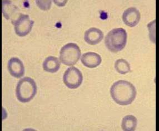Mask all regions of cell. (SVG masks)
Instances as JSON below:
<instances>
[{"label": "cell", "mask_w": 159, "mask_h": 131, "mask_svg": "<svg viewBox=\"0 0 159 131\" xmlns=\"http://www.w3.org/2000/svg\"><path fill=\"white\" fill-rule=\"evenodd\" d=\"M115 68L121 74H126L131 72L130 64L124 59L117 60L115 63Z\"/></svg>", "instance_id": "obj_14"}, {"label": "cell", "mask_w": 159, "mask_h": 131, "mask_svg": "<svg viewBox=\"0 0 159 131\" xmlns=\"http://www.w3.org/2000/svg\"><path fill=\"white\" fill-rule=\"evenodd\" d=\"M15 26V31L16 34L24 37L31 32L34 21L30 18L29 15L21 13L19 18L12 23Z\"/></svg>", "instance_id": "obj_6"}, {"label": "cell", "mask_w": 159, "mask_h": 131, "mask_svg": "<svg viewBox=\"0 0 159 131\" xmlns=\"http://www.w3.org/2000/svg\"><path fill=\"white\" fill-rule=\"evenodd\" d=\"M138 124V119L133 115H126L122 119L121 127L125 131H135Z\"/></svg>", "instance_id": "obj_13"}, {"label": "cell", "mask_w": 159, "mask_h": 131, "mask_svg": "<svg viewBox=\"0 0 159 131\" xmlns=\"http://www.w3.org/2000/svg\"><path fill=\"white\" fill-rule=\"evenodd\" d=\"M81 61L85 67L94 68L100 65L102 62V59L98 54L94 52H88L82 55Z\"/></svg>", "instance_id": "obj_11"}, {"label": "cell", "mask_w": 159, "mask_h": 131, "mask_svg": "<svg viewBox=\"0 0 159 131\" xmlns=\"http://www.w3.org/2000/svg\"><path fill=\"white\" fill-rule=\"evenodd\" d=\"M37 5L41 9L43 10H48L50 8L51 5V1H46L45 4H43L41 2V1H36Z\"/></svg>", "instance_id": "obj_15"}, {"label": "cell", "mask_w": 159, "mask_h": 131, "mask_svg": "<svg viewBox=\"0 0 159 131\" xmlns=\"http://www.w3.org/2000/svg\"><path fill=\"white\" fill-rule=\"evenodd\" d=\"M112 98L120 105H128L133 103L137 95L135 86L127 80H118L110 88Z\"/></svg>", "instance_id": "obj_1"}, {"label": "cell", "mask_w": 159, "mask_h": 131, "mask_svg": "<svg viewBox=\"0 0 159 131\" xmlns=\"http://www.w3.org/2000/svg\"><path fill=\"white\" fill-rule=\"evenodd\" d=\"M81 54L80 49L76 44L68 43L61 48L60 60L67 66H73L79 62Z\"/></svg>", "instance_id": "obj_4"}, {"label": "cell", "mask_w": 159, "mask_h": 131, "mask_svg": "<svg viewBox=\"0 0 159 131\" xmlns=\"http://www.w3.org/2000/svg\"><path fill=\"white\" fill-rule=\"evenodd\" d=\"M127 34L123 28H116L107 34L105 44L109 51L116 53L123 50L127 43Z\"/></svg>", "instance_id": "obj_2"}, {"label": "cell", "mask_w": 159, "mask_h": 131, "mask_svg": "<svg viewBox=\"0 0 159 131\" xmlns=\"http://www.w3.org/2000/svg\"><path fill=\"white\" fill-rule=\"evenodd\" d=\"M37 93V86L34 80L30 77H25L19 80L17 84V98L22 103H27L32 100Z\"/></svg>", "instance_id": "obj_3"}, {"label": "cell", "mask_w": 159, "mask_h": 131, "mask_svg": "<svg viewBox=\"0 0 159 131\" xmlns=\"http://www.w3.org/2000/svg\"><path fill=\"white\" fill-rule=\"evenodd\" d=\"M2 3L3 15L7 20H11L12 24L21 15L19 8L10 1H2Z\"/></svg>", "instance_id": "obj_7"}, {"label": "cell", "mask_w": 159, "mask_h": 131, "mask_svg": "<svg viewBox=\"0 0 159 131\" xmlns=\"http://www.w3.org/2000/svg\"><path fill=\"white\" fill-rule=\"evenodd\" d=\"M10 74L16 78H20L25 75V67L23 63L17 58H12L8 63Z\"/></svg>", "instance_id": "obj_9"}, {"label": "cell", "mask_w": 159, "mask_h": 131, "mask_svg": "<svg viewBox=\"0 0 159 131\" xmlns=\"http://www.w3.org/2000/svg\"><path fill=\"white\" fill-rule=\"evenodd\" d=\"M103 38V32L96 27H91L86 30L84 35L85 41L91 45H95L100 43Z\"/></svg>", "instance_id": "obj_10"}, {"label": "cell", "mask_w": 159, "mask_h": 131, "mask_svg": "<svg viewBox=\"0 0 159 131\" xmlns=\"http://www.w3.org/2000/svg\"><path fill=\"white\" fill-rule=\"evenodd\" d=\"M140 19V12L135 7L127 8L122 14V20L125 24L131 27L136 26Z\"/></svg>", "instance_id": "obj_8"}, {"label": "cell", "mask_w": 159, "mask_h": 131, "mask_svg": "<svg viewBox=\"0 0 159 131\" xmlns=\"http://www.w3.org/2000/svg\"><path fill=\"white\" fill-rule=\"evenodd\" d=\"M63 81L69 89H77L81 85L83 81L82 73L77 68L70 67L65 71L63 76Z\"/></svg>", "instance_id": "obj_5"}, {"label": "cell", "mask_w": 159, "mask_h": 131, "mask_svg": "<svg viewBox=\"0 0 159 131\" xmlns=\"http://www.w3.org/2000/svg\"><path fill=\"white\" fill-rule=\"evenodd\" d=\"M43 69L45 72L54 73L57 72L60 69L61 62L56 57L48 56L43 63Z\"/></svg>", "instance_id": "obj_12"}]
</instances>
